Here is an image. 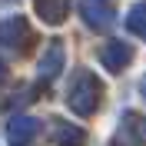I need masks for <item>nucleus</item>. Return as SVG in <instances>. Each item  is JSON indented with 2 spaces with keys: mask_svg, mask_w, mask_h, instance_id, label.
Here are the masks:
<instances>
[{
  "mask_svg": "<svg viewBox=\"0 0 146 146\" xmlns=\"http://www.w3.org/2000/svg\"><path fill=\"white\" fill-rule=\"evenodd\" d=\"M100 96H103V83L96 80V73L90 70H76L70 76V90H66V106L80 116H90L93 110L100 106Z\"/></svg>",
  "mask_w": 146,
  "mask_h": 146,
  "instance_id": "1",
  "label": "nucleus"
},
{
  "mask_svg": "<svg viewBox=\"0 0 146 146\" xmlns=\"http://www.w3.org/2000/svg\"><path fill=\"white\" fill-rule=\"evenodd\" d=\"M30 43V23L23 17L0 20V53H23Z\"/></svg>",
  "mask_w": 146,
  "mask_h": 146,
  "instance_id": "2",
  "label": "nucleus"
},
{
  "mask_svg": "<svg viewBox=\"0 0 146 146\" xmlns=\"http://www.w3.org/2000/svg\"><path fill=\"white\" fill-rule=\"evenodd\" d=\"M80 13L86 20V27H93V30H106V27L116 23V13H113V7L106 0H83Z\"/></svg>",
  "mask_w": 146,
  "mask_h": 146,
  "instance_id": "3",
  "label": "nucleus"
},
{
  "mask_svg": "<svg viewBox=\"0 0 146 146\" xmlns=\"http://www.w3.org/2000/svg\"><path fill=\"white\" fill-rule=\"evenodd\" d=\"M129 60H133V46L123 43V40H106V43L100 46V63L106 66V70H113V73H119Z\"/></svg>",
  "mask_w": 146,
  "mask_h": 146,
  "instance_id": "4",
  "label": "nucleus"
},
{
  "mask_svg": "<svg viewBox=\"0 0 146 146\" xmlns=\"http://www.w3.org/2000/svg\"><path fill=\"white\" fill-rule=\"evenodd\" d=\"M66 56H63V43L60 40H53V43L43 50V56H40V63H36V70H40V80H56L60 76V70H63Z\"/></svg>",
  "mask_w": 146,
  "mask_h": 146,
  "instance_id": "5",
  "label": "nucleus"
},
{
  "mask_svg": "<svg viewBox=\"0 0 146 146\" xmlns=\"http://www.w3.org/2000/svg\"><path fill=\"white\" fill-rule=\"evenodd\" d=\"M36 129H40V123L30 116H17V119H10V126H7V139L13 146H27L30 139L36 136Z\"/></svg>",
  "mask_w": 146,
  "mask_h": 146,
  "instance_id": "6",
  "label": "nucleus"
},
{
  "mask_svg": "<svg viewBox=\"0 0 146 146\" xmlns=\"http://www.w3.org/2000/svg\"><path fill=\"white\" fill-rule=\"evenodd\" d=\"M119 139L123 143L136 139V146H146V119L136 116V113H126L123 116V126H119Z\"/></svg>",
  "mask_w": 146,
  "mask_h": 146,
  "instance_id": "7",
  "label": "nucleus"
},
{
  "mask_svg": "<svg viewBox=\"0 0 146 146\" xmlns=\"http://www.w3.org/2000/svg\"><path fill=\"white\" fill-rule=\"evenodd\" d=\"M36 13H40L46 23H60V20L70 13V0H36Z\"/></svg>",
  "mask_w": 146,
  "mask_h": 146,
  "instance_id": "8",
  "label": "nucleus"
},
{
  "mask_svg": "<svg viewBox=\"0 0 146 146\" xmlns=\"http://www.w3.org/2000/svg\"><path fill=\"white\" fill-rule=\"evenodd\" d=\"M126 30L133 36H139V40H146V0H139V3H133L126 13Z\"/></svg>",
  "mask_w": 146,
  "mask_h": 146,
  "instance_id": "9",
  "label": "nucleus"
},
{
  "mask_svg": "<svg viewBox=\"0 0 146 146\" xmlns=\"http://www.w3.org/2000/svg\"><path fill=\"white\" fill-rule=\"evenodd\" d=\"M56 143L76 146V143H83V133H80V129H73V126H60V129H56Z\"/></svg>",
  "mask_w": 146,
  "mask_h": 146,
  "instance_id": "10",
  "label": "nucleus"
},
{
  "mask_svg": "<svg viewBox=\"0 0 146 146\" xmlns=\"http://www.w3.org/2000/svg\"><path fill=\"white\" fill-rule=\"evenodd\" d=\"M139 90H143V100H146V76L139 80Z\"/></svg>",
  "mask_w": 146,
  "mask_h": 146,
  "instance_id": "11",
  "label": "nucleus"
},
{
  "mask_svg": "<svg viewBox=\"0 0 146 146\" xmlns=\"http://www.w3.org/2000/svg\"><path fill=\"white\" fill-rule=\"evenodd\" d=\"M0 76H3V66H0Z\"/></svg>",
  "mask_w": 146,
  "mask_h": 146,
  "instance_id": "12",
  "label": "nucleus"
}]
</instances>
